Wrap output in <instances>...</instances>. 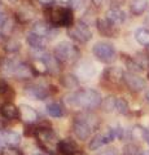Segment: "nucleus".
Segmentation results:
<instances>
[{
  "instance_id": "obj_1",
  "label": "nucleus",
  "mask_w": 149,
  "mask_h": 155,
  "mask_svg": "<svg viewBox=\"0 0 149 155\" xmlns=\"http://www.w3.org/2000/svg\"><path fill=\"white\" fill-rule=\"evenodd\" d=\"M65 104L70 106V107L75 109H86V110H93L99 106H101L103 98L101 94L95 89H80L76 92H71V93L65 96Z\"/></svg>"
},
{
  "instance_id": "obj_2",
  "label": "nucleus",
  "mask_w": 149,
  "mask_h": 155,
  "mask_svg": "<svg viewBox=\"0 0 149 155\" xmlns=\"http://www.w3.org/2000/svg\"><path fill=\"white\" fill-rule=\"evenodd\" d=\"M99 118L92 113H80L73 120V132L80 141L87 140L91 132L99 127Z\"/></svg>"
},
{
  "instance_id": "obj_3",
  "label": "nucleus",
  "mask_w": 149,
  "mask_h": 155,
  "mask_svg": "<svg viewBox=\"0 0 149 155\" xmlns=\"http://www.w3.org/2000/svg\"><path fill=\"white\" fill-rule=\"evenodd\" d=\"M53 56L61 62V64H74V62H76L79 60L80 51L75 44H73V43L61 41L55 47Z\"/></svg>"
},
{
  "instance_id": "obj_4",
  "label": "nucleus",
  "mask_w": 149,
  "mask_h": 155,
  "mask_svg": "<svg viewBox=\"0 0 149 155\" xmlns=\"http://www.w3.org/2000/svg\"><path fill=\"white\" fill-rule=\"evenodd\" d=\"M34 136L38 141V145L46 151H53L57 149L60 140L57 138L56 133L49 127H44V125H39L34 130Z\"/></svg>"
},
{
  "instance_id": "obj_5",
  "label": "nucleus",
  "mask_w": 149,
  "mask_h": 155,
  "mask_svg": "<svg viewBox=\"0 0 149 155\" xmlns=\"http://www.w3.org/2000/svg\"><path fill=\"white\" fill-rule=\"evenodd\" d=\"M92 53L93 56L97 58L103 64H112L114 62L115 57H117V52L113 44L107 41H97L92 47Z\"/></svg>"
},
{
  "instance_id": "obj_6",
  "label": "nucleus",
  "mask_w": 149,
  "mask_h": 155,
  "mask_svg": "<svg viewBox=\"0 0 149 155\" xmlns=\"http://www.w3.org/2000/svg\"><path fill=\"white\" fill-rule=\"evenodd\" d=\"M68 36L73 39L74 41L79 43V44H86L91 40L92 38V31H91L90 26L84 25L83 22H78L68 28Z\"/></svg>"
},
{
  "instance_id": "obj_7",
  "label": "nucleus",
  "mask_w": 149,
  "mask_h": 155,
  "mask_svg": "<svg viewBox=\"0 0 149 155\" xmlns=\"http://www.w3.org/2000/svg\"><path fill=\"white\" fill-rule=\"evenodd\" d=\"M57 27L52 26L49 22L46 21H36L34 25H32L31 31L36 34V35H40L46 39H53L57 35Z\"/></svg>"
},
{
  "instance_id": "obj_8",
  "label": "nucleus",
  "mask_w": 149,
  "mask_h": 155,
  "mask_svg": "<svg viewBox=\"0 0 149 155\" xmlns=\"http://www.w3.org/2000/svg\"><path fill=\"white\" fill-rule=\"evenodd\" d=\"M123 81H124V84L128 87V89L132 92H140L145 88V80L139 75L134 74V72H130V71L124 72Z\"/></svg>"
},
{
  "instance_id": "obj_9",
  "label": "nucleus",
  "mask_w": 149,
  "mask_h": 155,
  "mask_svg": "<svg viewBox=\"0 0 149 155\" xmlns=\"http://www.w3.org/2000/svg\"><path fill=\"white\" fill-rule=\"evenodd\" d=\"M25 93L34 100H46L48 94H49V89L43 84L32 83V84H29L25 88Z\"/></svg>"
},
{
  "instance_id": "obj_10",
  "label": "nucleus",
  "mask_w": 149,
  "mask_h": 155,
  "mask_svg": "<svg viewBox=\"0 0 149 155\" xmlns=\"http://www.w3.org/2000/svg\"><path fill=\"white\" fill-rule=\"evenodd\" d=\"M96 27H97L99 32L103 36H107V38H114L117 35V26L113 25L112 22L107 18H97L96 19Z\"/></svg>"
},
{
  "instance_id": "obj_11",
  "label": "nucleus",
  "mask_w": 149,
  "mask_h": 155,
  "mask_svg": "<svg viewBox=\"0 0 149 155\" xmlns=\"http://www.w3.org/2000/svg\"><path fill=\"white\" fill-rule=\"evenodd\" d=\"M123 76H124V71L121 67L117 66H109L103 71V78L112 84H119L123 80Z\"/></svg>"
},
{
  "instance_id": "obj_12",
  "label": "nucleus",
  "mask_w": 149,
  "mask_h": 155,
  "mask_svg": "<svg viewBox=\"0 0 149 155\" xmlns=\"http://www.w3.org/2000/svg\"><path fill=\"white\" fill-rule=\"evenodd\" d=\"M26 41H27L29 47L35 52H43L47 45V39L40 35H36V34H34L32 31H30L26 35Z\"/></svg>"
},
{
  "instance_id": "obj_13",
  "label": "nucleus",
  "mask_w": 149,
  "mask_h": 155,
  "mask_svg": "<svg viewBox=\"0 0 149 155\" xmlns=\"http://www.w3.org/2000/svg\"><path fill=\"white\" fill-rule=\"evenodd\" d=\"M18 109H20V118H21V120H23V122L27 123V124H32V123H35L36 120L39 119V114H38L36 110L32 109L31 106L21 104L20 106H18Z\"/></svg>"
},
{
  "instance_id": "obj_14",
  "label": "nucleus",
  "mask_w": 149,
  "mask_h": 155,
  "mask_svg": "<svg viewBox=\"0 0 149 155\" xmlns=\"http://www.w3.org/2000/svg\"><path fill=\"white\" fill-rule=\"evenodd\" d=\"M36 58H42L48 69V74H59L61 70V62L57 60L53 54H48V53H42Z\"/></svg>"
},
{
  "instance_id": "obj_15",
  "label": "nucleus",
  "mask_w": 149,
  "mask_h": 155,
  "mask_svg": "<svg viewBox=\"0 0 149 155\" xmlns=\"http://www.w3.org/2000/svg\"><path fill=\"white\" fill-rule=\"evenodd\" d=\"M0 115L7 120H14L20 118V109L12 102H4L0 106Z\"/></svg>"
},
{
  "instance_id": "obj_16",
  "label": "nucleus",
  "mask_w": 149,
  "mask_h": 155,
  "mask_svg": "<svg viewBox=\"0 0 149 155\" xmlns=\"http://www.w3.org/2000/svg\"><path fill=\"white\" fill-rule=\"evenodd\" d=\"M60 154L62 155H75L78 153V146L71 138H64L60 140L59 145H57Z\"/></svg>"
},
{
  "instance_id": "obj_17",
  "label": "nucleus",
  "mask_w": 149,
  "mask_h": 155,
  "mask_svg": "<svg viewBox=\"0 0 149 155\" xmlns=\"http://www.w3.org/2000/svg\"><path fill=\"white\" fill-rule=\"evenodd\" d=\"M105 18L109 19L113 25L118 26L126 21V13H124L121 8H110L109 11L105 13Z\"/></svg>"
},
{
  "instance_id": "obj_18",
  "label": "nucleus",
  "mask_w": 149,
  "mask_h": 155,
  "mask_svg": "<svg viewBox=\"0 0 149 155\" xmlns=\"http://www.w3.org/2000/svg\"><path fill=\"white\" fill-rule=\"evenodd\" d=\"M74 25V14L73 9L69 7H61L60 19H59V27H71Z\"/></svg>"
},
{
  "instance_id": "obj_19",
  "label": "nucleus",
  "mask_w": 149,
  "mask_h": 155,
  "mask_svg": "<svg viewBox=\"0 0 149 155\" xmlns=\"http://www.w3.org/2000/svg\"><path fill=\"white\" fill-rule=\"evenodd\" d=\"M21 62L22 61L17 60V58H5V60L3 61V64H2V70L4 71V74L13 76Z\"/></svg>"
},
{
  "instance_id": "obj_20",
  "label": "nucleus",
  "mask_w": 149,
  "mask_h": 155,
  "mask_svg": "<svg viewBox=\"0 0 149 155\" xmlns=\"http://www.w3.org/2000/svg\"><path fill=\"white\" fill-rule=\"evenodd\" d=\"M2 140L7 143V146H13L16 147L21 142V136L14 130H4L2 134Z\"/></svg>"
},
{
  "instance_id": "obj_21",
  "label": "nucleus",
  "mask_w": 149,
  "mask_h": 155,
  "mask_svg": "<svg viewBox=\"0 0 149 155\" xmlns=\"http://www.w3.org/2000/svg\"><path fill=\"white\" fill-rule=\"evenodd\" d=\"M148 9V0H130V11L134 16H140Z\"/></svg>"
},
{
  "instance_id": "obj_22",
  "label": "nucleus",
  "mask_w": 149,
  "mask_h": 155,
  "mask_svg": "<svg viewBox=\"0 0 149 155\" xmlns=\"http://www.w3.org/2000/svg\"><path fill=\"white\" fill-rule=\"evenodd\" d=\"M31 70H32V74L34 75H44L48 74V69L44 64V61L42 58H32V60L29 62Z\"/></svg>"
},
{
  "instance_id": "obj_23",
  "label": "nucleus",
  "mask_w": 149,
  "mask_h": 155,
  "mask_svg": "<svg viewBox=\"0 0 149 155\" xmlns=\"http://www.w3.org/2000/svg\"><path fill=\"white\" fill-rule=\"evenodd\" d=\"M14 26H16V23H14V19L7 17L5 21H4L2 23V26H0V36H2L3 39H9V36L13 34Z\"/></svg>"
},
{
  "instance_id": "obj_24",
  "label": "nucleus",
  "mask_w": 149,
  "mask_h": 155,
  "mask_svg": "<svg viewBox=\"0 0 149 155\" xmlns=\"http://www.w3.org/2000/svg\"><path fill=\"white\" fill-rule=\"evenodd\" d=\"M60 83L66 89H73L79 85V79L73 74H64L60 78Z\"/></svg>"
},
{
  "instance_id": "obj_25",
  "label": "nucleus",
  "mask_w": 149,
  "mask_h": 155,
  "mask_svg": "<svg viewBox=\"0 0 149 155\" xmlns=\"http://www.w3.org/2000/svg\"><path fill=\"white\" fill-rule=\"evenodd\" d=\"M135 39L140 45L149 47V30L145 27H140L135 31Z\"/></svg>"
},
{
  "instance_id": "obj_26",
  "label": "nucleus",
  "mask_w": 149,
  "mask_h": 155,
  "mask_svg": "<svg viewBox=\"0 0 149 155\" xmlns=\"http://www.w3.org/2000/svg\"><path fill=\"white\" fill-rule=\"evenodd\" d=\"M47 113L49 114L52 118H61L64 115V107L59 102H51L47 105Z\"/></svg>"
},
{
  "instance_id": "obj_27",
  "label": "nucleus",
  "mask_w": 149,
  "mask_h": 155,
  "mask_svg": "<svg viewBox=\"0 0 149 155\" xmlns=\"http://www.w3.org/2000/svg\"><path fill=\"white\" fill-rule=\"evenodd\" d=\"M79 78H83V79H90L91 76L95 74V66L90 62H84L83 65L80 66V69L78 70Z\"/></svg>"
},
{
  "instance_id": "obj_28",
  "label": "nucleus",
  "mask_w": 149,
  "mask_h": 155,
  "mask_svg": "<svg viewBox=\"0 0 149 155\" xmlns=\"http://www.w3.org/2000/svg\"><path fill=\"white\" fill-rule=\"evenodd\" d=\"M107 140H105L104 134H96L91 138V141L88 143V149L90 150H97L100 147H103L104 145H107Z\"/></svg>"
},
{
  "instance_id": "obj_29",
  "label": "nucleus",
  "mask_w": 149,
  "mask_h": 155,
  "mask_svg": "<svg viewBox=\"0 0 149 155\" xmlns=\"http://www.w3.org/2000/svg\"><path fill=\"white\" fill-rule=\"evenodd\" d=\"M115 105H117V97L114 96H108L103 100L101 107L105 113H112V111L115 110Z\"/></svg>"
},
{
  "instance_id": "obj_30",
  "label": "nucleus",
  "mask_w": 149,
  "mask_h": 155,
  "mask_svg": "<svg viewBox=\"0 0 149 155\" xmlns=\"http://www.w3.org/2000/svg\"><path fill=\"white\" fill-rule=\"evenodd\" d=\"M4 49H5L7 53H11V54H14L18 51L21 49V43L16 40V39H8L4 44Z\"/></svg>"
},
{
  "instance_id": "obj_31",
  "label": "nucleus",
  "mask_w": 149,
  "mask_h": 155,
  "mask_svg": "<svg viewBox=\"0 0 149 155\" xmlns=\"http://www.w3.org/2000/svg\"><path fill=\"white\" fill-rule=\"evenodd\" d=\"M17 19L20 22H22V23H25V22H29L30 19L32 18V16H34V13L32 12H30L27 8H21L20 11H17Z\"/></svg>"
},
{
  "instance_id": "obj_32",
  "label": "nucleus",
  "mask_w": 149,
  "mask_h": 155,
  "mask_svg": "<svg viewBox=\"0 0 149 155\" xmlns=\"http://www.w3.org/2000/svg\"><path fill=\"white\" fill-rule=\"evenodd\" d=\"M122 151H123V155H141V149L137 146V145L135 143H127V145H124L123 149H122Z\"/></svg>"
},
{
  "instance_id": "obj_33",
  "label": "nucleus",
  "mask_w": 149,
  "mask_h": 155,
  "mask_svg": "<svg viewBox=\"0 0 149 155\" xmlns=\"http://www.w3.org/2000/svg\"><path fill=\"white\" fill-rule=\"evenodd\" d=\"M126 66L128 67V70H130V72H140V71H143L144 69L137 64V61L135 60L134 57H127L126 58Z\"/></svg>"
},
{
  "instance_id": "obj_34",
  "label": "nucleus",
  "mask_w": 149,
  "mask_h": 155,
  "mask_svg": "<svg viewBox=\"0 0 149 155\" xmlns=\"http://www.w3.org/2000/svg\"><path fill=\"white\" fill-rule=\"evenodd\" d=\"M115 111L119 114H127L128 113V104L124 98H117V105H115Z\"/></svg>"
},
{
  "instance_id": "obj_35",
  "label": "nucleus",
  "mask_w": 149,
  "mask_h": 155,
  "mask_svg": "<svg viewBox=\"0 0 149 155\" xmlns=\"http://www.w3.org/2000/svg\"><path fill=\"white\" fill-rule=\"evenodd\" d=\"M134 58L137 61V64L140 65L143 69H145V67L149 66V56L144 54V53H137L136 57H134Z\"/></svg>"
},
{
  "instance_id": "obj_36",
  "label": "nucleus",
  "mask_w": 149,
  "mask_h": 155,
  "mask_svg": "<svg viewBox=\"0 0 149 155\" xmlns=\"http://www.w3.org/2000/svg\"><path fill=\"white\" fill-rule=\"evenodd\" d=\"M68 5L70 9H73V11H78V9L83 8L86 5V0H69Z\"/></svg>"
},
{
  "instance_id": "obj_37",
  "label": "nucleus",
  "mask_w": 149,
  "mask_h": 155,
  "mask_svg": "<svg viewBox=\"0 0 149 155\" xmlns=\"http://www.w3.org/2000/svg\"><path fill=\"white\" fill-rule=\"evenodd\" d=\"M2 155H22L21 151L18 150L17 147H13V146H5L2 149Z\"/></svg>"
},
{
  "instance_id": "obj_38",
  "label": "nucleus",
  "mask_w": 149,
  "mask_h": 155,
  "mask_svg": "<svg viewBox=\"0 0 149 155\" xmlns=\"http://www.w3.org/2000/svg\"><path fill=\"white\" fill-rule=\"evenodd\" d=\"M9 89H11V87L8 85L7 81H4L3 79H0V94H7Z\"/></svg>"
},
{
  "instance_id": "obj_39",
  "label": "nucleus",
  "mask_w": 149,
  "mask_h": 155,
  "mask_svg": "<svg viewBox=\"0 0 149 155\" xmlns=\"http://www.w3.org/2000/svg\"><path fill=\"white\" fill-rule=\"evenodd\" d=\"M97 155H117V149H114V147H108V149H105L103 150L100 154Z\"/></svg>"
},
{
  "instance_id": "obj_40",
  "label": "nucleus",
  "mask_w": 149,
  "mask_h": 155,
  "mask_svg": "<svg viewBox=\"0 0 149 155\" xmlns=\"http://www.w3.org/2000/svg\"><path fill=\"white\" fill-rule=\"evenodd\" d=\"M55 0H38V3L42 4L43 7H51Z\"/></svg>"
},
{
  "instance_id": "obj_41",
  "label": "nucleus",
  "mask_w": 149,
  "mask_h": 155,
  "mask_svg": "<svg viewBox=\"0 0 149 155\" xmlns=\"http://www.w3.org/2000/svg\"><path fill=\"white\" fill-rule=\"evenodd\" d=\"M92 2V4L95 7H97V8H100V7H103L104 5V3H105V0H91Z\"/></svg>"
},
{
  "instance_id": "obj_42",
  "label": "nucleus",
  "mask_w": 149,
  "mask_h": 155,
  "mask_svg": "<svg viewBox=\"0 0 149 155\" xmlns=\"http://www.w3.org/2000/svg\"><path fill=\"white\" fill-rule=\"evenodd\" d=\"M144 140L148 142V145H149V129H145L144 130Z\"/></svg>"
},
{
  "instance_id": "obj_43",
  "label": "nucleus",
  "mask_w": 149,
  "mask_h": 155,
  "mask_svg": "<svg viewBox=\"0 0 149 155\" xmlns=\"http://www.w3.org/2000/svg\"><path fill=\"white\" fill-rule=\"evenodd\" d=\"M5 18H7V17H5V14H4L2 11H0V26H2V23L5 21Z\"/></svg>"
},
{
  "instance_id": "obj_44",
  "label": "nucleus",
  "mask_w": 149,
  "mask_h": 155,
  "mask_svg": "<svg viewBox=\"0 0 149 155\" xmlns=\"http://www.w3.org/2000/svg\"><path fill=\"white\" fill-rule=\"evenodd\" d=\"M145 22H147V23H149V11H148L147 16H145Z\"/></svg>"
},
{
  "instance_id": "obj_45",
  "label": "nucleus",
  "mask_w": 149,
  "mask_h": 155,
  "mask_svg": "<svg viewBox=\"0 0 149 155\" xmlns=\"http://www.w3.org/2000/svg\"><path fill=\"white\" fill-rule=\"evenodd\" d=\"M145 98H147V101H148V102H149V91L147 92V94H145Z\"/></svg>"
},
{
  "instance_id": "obj_46",
  "label": "nucleus",
  "mask_w": 149,
  "mask_h": 155,
  "mask_svg": "<svg viewBox=\"0 0 149 155\" xmlns=\"http://www.w3.org/2000/svg\"><path fill=\"white\" fill-rule=\"evenodd\" d=\"M8 2H11V3H17L18 0H8Z\"/></svg>"
},
{
  "instance_id": "obj_47",
  "label": "nucleus",
  "mask_w": 149,
  "mask_h": 155,
  "mask_svg": "<svg viewBox=\"0 0 149 155\" xmlns=\"http://www.w3.org/2000/svg\"><path fill=\"white\" fill-rule=\"evenodd\" d=\"M141 155H149V151H145V153H143Z\"/></svg>"
},
{
  "instance_id": "obj_48",
  "label": "nucleus",
  "mask_w": 149,
  "mask_h": 155,
  "mask_svg": "<svg viewBox=\"0 0 149 155\" xmlns=\"http://www.w3.org/2000/svg\"><path fill=\"white\" fill-rule=\"evenodd\" d=\"M0 146H2V138H0Z\"/></svg>"
},
{
  "instance_id": "obj_49",
  "label": "nucleus",
  "mask_w": 149,
  "mask_h": 155,
  "mask_svg": "<svg viewBox=\"0 0 149 155\" xmlns=\"http://www.w3.org/2000/svg\"><path fill=\"white\" fill-rule=\"evenodd\" d=\"M32 155H42V154H32Z\"/></svg>"
},
{
  "instance_id": "obj_50",
  "label": "nucleus",
  "mask_w": 149,
  "mask_h": 155,
  "mask_svg": "<svg viewBox=\"0 0 149 155\" xmlns=\"http://www.w3.org/2000/svg\"><path fill=\"white\" fill-rule=\"evenodd\" d=\"M148 51H149V47H148Z\"/></svg>"
},
{
  "instance_id": "obj_51",
  "label": "nucleus",
  "mask_w": 149,
  "mask_h": 155,
  "mask_svg": "<svg viewBox=\"0 0 149 155\" xmlns=\"http://www.w3.org/2000/svg\"><path fill=\"white\" fill-rule=\"evenodd\" d=\"M60 155H62V154H60Z\"/></svg>"
},
{
  "instance_id": "obj_52",
  "label": "nucleus",
  "mask_w": 149,
  "mask_h": 155,
  "mask_svg": "<svg viewBox=\"0 0 149 155\" xmlns=\"http://www.w3.org/2000/svg\"><path fill=\"white\" fill-rule=\"evenodd\" d=\"M0 3H2V2H0Z\"/></svg>"
}]
</instances>
